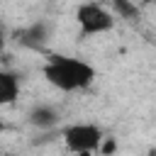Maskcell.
<instances>
[{"label": "cell", "instance_id": "6da1fadb", "mask_svg": "<svg viewBox=\"0 0 156 156\" xmlns=\"http://www.w3.org/2000/svg\"><path fill=\"white\" fill-rule=\"evenodd\" d=\"M44 78L49 85L58 88L61 93H76V90H85L93 85L95 80V68L76 56H66V54H51L41 68Z\"/></svg>", "mask_w": 156, "mask_h": 156}, {"label": "cell", "instance_id": "7a4b0ae2", "mask_svg": "<svg viewBox=\"0 0 156 156\" xmlns=\"http://www.w3.org/2000/svg\"><path fill=\"white\" fill-rule=\"evenodd\" d=\"M76 22H78L80 37H95L115 27V15L98 2H83L76 10Z\"/></svg>", "mask_w": 156, "mask_h": 156}, {"label": "cell", "instance_id": "3957f363", "mask_svg": "<svg viewBox=\"0 0 156 156\" xmlns=\"http://www.w3.org/2000/svg\"><path fill=\"white\" fill-rule=\"evenodd\" d=\"M105 136H102V129L95 127V124H88V122H80V124H71L63 129V144L68 146V151L73 154H93L95 149L100 151Z\"/></svg>", "mask_w": 156, "mask_h": 156}, {"label": "cell", "instance_id": "277c9868", "mask_svg": "<svg viewBox=\"0 0 156 156\" xmlns=\"http://www.w3.org/2000/svg\"><path fill=\"white\" fill-rule=\"evenodd\" d=\"M49 39H51V22L49 20H34L32 24L15 32V41L24 49H32V51L44 49L49 44Z\"/></svg>", "mask_w": 156, "mask_h": 156}, {"label": "cell", "instance_id": "5b68a950", "mask_svg": "<svg viewBox=\"0 0 156 156\" xmlns=\"http://www.w3.org/2000/svg\"><path fill=\"white\" fill-rule=\"evenodd\" d=\"M27 122H29L34 129H39V132H49V129H54V127L61 122V112H58L54 105L41 102V105H34V107L27 112Z\"/></svg>", "mask_w": 156, "mask_h": 156}, {"label": "cell", "instance_id": "8992f818", "mask_svg": "<svg viewBox=\"0 0 156 156\" xmlns=\"http://www.w3.org/2000/svg\"><path fill=\"white\" fill-rule=\"evenodd\" d=\"M20 98V76L12 71H0V102L12 105Z\"/></svg>", "mask_w": 156, "mask_h": 156}, {"label": "cell", "instance_id": "52a82bcc", "mask_svg": "<svg viewBox=\"0 0 156 156\" xmlns=\"http://www.w3.org/2000/svg\"><path fill=\"white\" fill-rule=\"evenodd\" d=\"M115 10H117L124 20H136V17H139V7H136V5H129V2H124V0H117V2H115Z\"/></svg>", "mask_w": 156, "mask_h": 156}, {"label": "cell", "instance_id": "ba28073f", "mask_svg": "<svg viewBox=\"0 0 156 156\" xmlns=\"http://www.w3.org/2000/svg\"><path fill=\"white\" fill-rule=\"evenodd\" d=\"M115 146H117V144H115V139H105V141H102V146H100V151H102V154H112V151H115Z\"/></svg>", "mask_w": 156, "mask_h": 156}, {"label": "cell", "instance_id": "9c48e42d", "mask_svg": "<svg viewBox=\"0 0 156 156\" xmlns=\"http://www.w3.org/2000/svg\"><path fill=\"white\" fill-rule=\"evenodd\" d=\"M149 156H156V149H151V151H149Z\"/></svg>", "mask_w": 156, "mask_h": 156}]
</instances>
